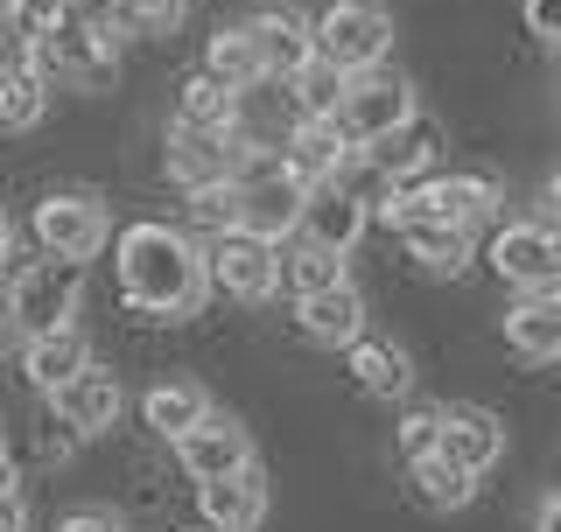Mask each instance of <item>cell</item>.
I'll list each match as a JSON object with an SVG mask.
<instances>
[{
    "label": "cell",
    "mask_w": 561,
    "mask_h": 532,
    "mask_svg": "<svg viewBox=\"0 0 561 532\" xmlns=\"http://www.w3.org/2000/svg\"><path fill=\"white\" fill-rule=\"evenodd\" d=\"M113 266H119V294L134 315L148 323H190L210 301V274H204V245L175 224H127L113 239Z\"/></svg>",
    "instance_id": "obj_1"
},
{
    "label": "cell",
    "mask_w": 561,
    "mask_h": 532,
    "mask_svg": "<svg viewBox=\"0 0 561 532\" xmlns=\"http://www.w3.org/2000/svg\"><path fill=\"white\" fill-rule=\"evenodd\" d=\"M22 63L49 92H105V84L119 78V43H105L78 14H64V22H49V28H28Z\"/></svg>",
    "instance_id": "obj_2"
},
{
    "label": "cell",
    "mask_w": 561,
    "mask_h": 532,
    "mask_svg": "<svg viewBox=\"0 0 561 532\" xmlns=\"http://www.w3.org/2000/svg\"><path fill=\"white\" fill-rule=\"evenodd\" d=\"M78 301H84V259L43 253L35 266H22V274L0 288V323L14 336H49V329H64L70 315H78Z\"/></svg>",
    "instance_id": "obj_3"
},
{
    "label": "cell",
    "mask_w": 561,
    "mask_h": 532,
    "mask_svg": "<svg viewBox=\"0 0 561 532\" xmlns=\"http://www.w3.org/2000/svg\"><path fill=\"white\" fill-rule=\"evenodd\" d=\"M499 183L491 175H414V183H393L386 189V204H379V218L386 224H408V218H443V224H491L499 218Z\"/></svg>",
    "instance_id": "obj_4"
},
{
    "label": "cell",
    "mask_w": 561,
    "mask_h": 532,
    "mask_svg": "<svg viewBox=\"0 0 561 532\" xmlns=\"http://www.w3.org/2000/svg\"><path fill=\"white\" fill-rule=\"evenodd\" d=\"M309 49L330 70H344V78L351 70H373V63H386V49H393V14H386L379 0H330L309 22Z\"/></svg>",
    "instance_id": "obj_5"
},
{
    "label": "cell",
    "mask_w": 561,
    "mask_h": 532,
    "mask_svg": "<svg viewBox=\"0 0 561 532\" xmlns=\"http://www.w3.org/2000/svg\"><path fill=\"white\" fill-rule=\"evenodd\" d=\"M302 197H309V183L274 154V162H260L253 175H239V183H232V210H225V224H239V232L280 245V239L295 232V218H302Z\"/></svg>",
    "instance_id": "obj_6"
},
{
    "label": "cell",
    "mask_w": 561,
    "mask_h": 532,
    "mask_svg": "<svg viewBox=\"0 0 561 532\" xmlns=\"http://www.w3.org/2000/svg\"><path fill=\"white\" fill-rule=\"evenodd\" d=\"M260 162H274L267 148H253L245 134H197V127H169V183L175 189H210V183H239V175H253Z\"/></svg>",
    "instance_id": "obj_7"
},
{
    "label": "cell",
    "mask_w": 561,
    "mask_h": 532,
    "mask_svg": "<svg viewBox=\"0 0 561 532\" xmlns=\"http://www.w3.org/2000/svg\"><path fill=\"white\" fill-rule=\"evenodd\" d=\"M414 113H421V105H414V84L393 78V70H379V63H373V70H351L344 92H337V105H330V119L344 127L351 148H365V140L408 127Z\"/></svg>",
    "instance_id": "obj_8"
},
{
    "label": "cell",
    "mask_w": 561,
    "mask_h": 532,
    "mask_svg": "<svg viewBox=\"0 0 561 532\" xmlns=\"http://www.w3.org/2000/svg\"><path fill=\"white\" fill-rule=\"evenodd\" d=\"M105 239H113V210L105 197L92 189H49L43 204H35V245L57 259H92L105 253Z\"/></svg>",
    "instance_id": "obj_9"
},
{
    "label": "cell",
    "mask_w": 561,
    "mask_h": 532,
    "mask_svg": "<svg viewBox=\"0 0 561 532\" xmlns=\"http://www.w3.org/2000/svg\"><path fill=\"white\" fill-rule=\"evenodd\" d=\"M484 259L499 266V280H505V288H519V294H548V288H561V239H554V218L499 224Z\"/></svg>",
    "instance_id": "obj_10"
},
{
    "label": "cell",
    "mask_w": 561,
    "mask_h": 532,
    "mask_svg": "<svg viewBox=\"0 0 561 532\" xmlns=\"http://www.w3.org/2000/svg\"><path fill=\"white\" fill-rule=\"evenodd\" d=\"M274 253H280V245L239 232V224H218V239L204 245V274H210V288H225L232 301H267L280 288Z\"/></svg>",
    "instance_id": "obj_11"
},
{
    "label": "cell",
    "mask_w": 561,
    "mask_h": 532,
    "mask_svg": "<svg viewBox=\"0 0 561 532\" xmlns=\"http://www.w3.org/2000/svg\"><path fill=\"white\" fill-rule=\"evenodd\" d=\"M365 224H373L365 189H351L344 175H330V183H309L302 218H295L288 239H309V245H330V253H351V245L365 239Z\"/></svg>",
    "instance_id": "obj_12"
},
{
    "label": "cell",
    "mask_w": 561,
    "mask_h": 532,
    "mask_svg": "<svg viewBox=\"0 0 561 532\" xmlns=\"http://www.w3.org/2000/svg\"><path fill=\"white\" fill-rule=\"evenodd\" d=\"M49 406H57V420L78 441H92V435H105L119 420V406H127V393H119V371L113 365H99V358H84L70 379L49 393Z\"/></svg>",
    "instance_id": "obj_13"
},
{
    "label": "cell",
    "mask_w": 561,
    "mask_h": 532,
    "mask_svg": "<svg viewBox=\"0 0 561 532\" xmlns=\"http://www.w3.org/2000/svg\"><path fill=\"white\" fill-rule=\"evenodd\" d=\"M435 455H449L456 470L484 476L505 455V420L491 406H435Z\"/></svg>",
    "instance_id": "obj_14"
},
{
    "label": "cell",
    "mask_w": 561,
    "mask_h": 532,
    "mask_svg": "<svg viewBox=\"0 0 561 532\" xmlns=\"http://www.w3.org/2000/svg\"><path fill=\"white\" fill-rule=\"evenodd\" d=\"M169 449H175V463L197 476V484H204V476H232V470L253 463V435H245L232 414H218V406H210L204 420H190Z\"/></svg>",
    "instance_id": "obj_15"
},
{
    "label": "cell",
    "mask_w": 561,
    "mask_h": 532,
    "mask_svg": "<svg viewBox=\"0 0 561 532\" xmlns=\"http://www.w3.org/2000/svg\"><path fill=\"white\" fill-rule=\"evenodd\" d=\"M365 294H358V280H330V288H316V294H295V323H302L309 344H323V350H344L351 336H365Z\"/></svg>",
    "instance_id": "obj_16"
},
{
    "label": "cell",
    "mask_w": 561,
    "mask_h": 532,
    "mask_svg": "<svg viewBox=\"0 0 561 532\" xmlns=\"http://www.w3.org/2000/svg\"><path fill=\"white\" fill-rule=\"evenodd\" d=\"M197 511H204L210 532H253L260 519H267V476H260V463H245L232 476H204Z\"/></svg>",
    "instance_id": "obj_17"
},
{
    "label": "cell",
    "mask_w": 561,
    "mask_h": 532,
    "mask_svg": "<svg viewBox=\"0 0 561 532\" xmlns=\"http://www.w3.org/2000/svg\"><path fill=\"white\" fill-rule=\"evenodd\" d=\"M245 43H253V57L267 78H288V70H302L316 49H309V14H295V8H260V14H245Z\"/></svg>",
    "instance_id": "obj_18"
},
{
    "label": "cell",
    "mask_w": 561,
    "mask_h": 532,
    "mask_svg": "<svg viewBox=\"0 0 561 532\" xmlns=\"http://www.w3.org/2000/svg\"><path fill=\"white\" fill-rule=\"evenodd\" d=\"M351 169H365L373 183H414V175H428L435 169V148H428V134L414 127H393V134H379V140H365V148H351Z\"/></svg>",
    "instance_id": "obj_19"
},
{
    "label": "cell",
    "mask_w": 561,
    "mask_h": 532,
    "mask_svg": "<svg viewBox=\"0 0 561 532\" xmlns=\"http://www.w3.org/2000/svg\"><path fill=\"white\" fill-rule=\"evenodd\" d=\"M400 245H408V259L421 266V274H463L470 259H478V232L470 224H443V218H408V224H393Z\"/></svg>",
    "instance_id": "obj_20"
},
{
    "label": "cell",
    "mask_w": 561,
    "mask_h": 532,
    "mask_svg": "<svg viewBox=\"0 0 561 532\" xmlns=\"http://www.w3.org/2000/svg\"><path fill=\"white\" fill-rule=\"evenodd\" d=\"M505 350L526 365H554L561 358V294H519L505 309Z\"/></svg>",
    "instance_id": "obj_21"
},
{
    "label": "cell",
    "mask_w": 561,
    "mask_h": 532,
    "mask_svg": "<svg viewBox=\"0 0 561 532\" xmlns=\"http://www.w3.org/2000/svg\"><path fill=\"white\" fill-rule=\"evenodd\" d=\"M280 162L302 175V183H330V175H344V162H351V140H344V127L330 113H302Z\"/></svg>",
    "instance_id": "obj_22"
},
{
    "label": "cell",
    "mask_w": 561,
    "mask_h": 532,
    "mask_svg": "<svg viewBox=\"0 0 561 532\" xmlns=\"http://www.w3.org/2000/svg\"><path fill=\"white\" fill-rule=\"evenodd\" d=\"M84 358H92V344H84L78 323H64V329H49V336H22V371H28V385H35L43 400L57 393V385H64Z\"/></svg>",
    "instance_id": "obj_23"
},
{
    "label": "cell",
    "mask_w": 561,
    "mask_h": 532,
    "mask_svg": "<svg viewBox=\"0 0 561 532\" xmlns=\"http://www.w3.org/2000/svg\"><path fill=\"white\" fill-rule=\"evenodd\" d=\"M344 358H351V371H358V385H365L373 400H408V393H414V358H408L400 344H379V336H351Z\"/></svg>",
    "instance_id": "obj_24"
},
{
    "label": "cell",
    "mask_w": 561,
    "mask_h": 532,
    "mask_svg": "<svg viewBox=\"0 0 561 532\" xmlns=\"http://www.w3.org/2000/svg\"><path fill=\"white\" fill-rule=\"evenodd\" d=\"M175 127H197V134H239V92L218 84L210 70L175 84Z\"/></svg>",
    "instance_id": "obj_25"
},
{
    "label": "cell",
    "mask_w": 561,
    "mask_h": 532,
    "mask_svg": "<svg viewBox=\"0 0 561 532\" xmlns=\"http://www.w3.org/2000/svg\"><path fill=\"white\" fill-rule=\"evenodd\" d=\"M408 484H414V498L428 505V511H463L470 498H478V476L470 470H456L449 455H408Z\"/></svg>",
    "instance_id": "obj_26"
},
{
    "label": "cell",
    "mask_w": 561,
    "mask_h": 532,
    "mask_svg": "<svg viewBox=\"0 0 561 532\" xmlns=\"http://www.w3.org/2000/svg\"><path fill=\"white\" fill-rule=\"evenodd\" d=\"M140 414H148V428L162 435V441H175V435L190 428V420H204V414H210V393H204L197 379H162V385H148Z\"/></svg>",
    "instance_id": "obj_27"
},
{
    "label": "cell",
    "mask_w": 561,
    "mask_h": 532,
    "mask_svg": "<svg viewBox=\"0 0 561 532\" xmlns=\"http://www.w3.org/2000/svg\"><path fill=\"white\" fill-rule=\"evenodd\" d=\"M288 253H274V266H280V288L288 294H316V288H330V280H344L351 266H344V253H330V245H309V239H280Z\"/></svg>",
    "instance_id": "obj_28"
},
{
    "label": "cell",
    "mask_w": 561,
    "mask_h": 532,
    "mask_svg": "<svg viewBox=\"0 0 561 532\" xmlns=\"http://www.w3.org/2000/svg\"><path fill=\"white\" fill-rule=\"evenodd\" d=\"M43 113H49V84L28 63H0V127L28 134V127H43Z\"/></svg>",
    "instance_id": "obj_29"
},
{
    "label": "cell",
    "mask_w": 561,
    "mask_h": 532,
    "mask_svg": "<svg viewBox=\"0 0 561 532\" xmlns=\"http://www.w3.org/2000/svg\"><path fill=\"white\" fill-rule=\"evenodd\" d=\"M204 70L218 84H232V92H253V84H267V70H260V57H253V43H245V28L232 22V28H218L204 43Z\"/></svg>",
    "instance_id": "obj_30"
},
{
    "label": "cell",
    "mask_w": 561,
    "mask_h": 532,
    "mask_svg": "<svg viewBox=\"0 0 561 532\" xmlns=\"http://www.w3.org/2000/svg\"><path fill=\"white\" fill-rule=\"evenodd\" d=\"M280 84H295V105H302V113H330L337 92H344V70H330L323 57H309L302 70H288Z\"/></svg>",
    "instance_id": "obj_31"
},
{
    "label": "cell",
    "mask_w": 561,
    "mask_h": 532,
    "mask_svg": "<svg viewBox=\"0 0 561 532\" xmlns=\"http://www.w3.org/2000/svg\"><path fill=\"white\" fill-rule=\"evenodd\" d=\"M428 449H435V406H414L400 420V455H428Z\"/></svg>",
    "instance_id": "obj_32"
},
{
    "label": "cell",
    "mask_w": 561,
    "mask_h": 532,
    "mask_svg": "<svg viewBox=\"0 0 561 532\" xmlns=\"http://www.w3.org/2000/svg\"><path fill=\"white\" fill-rule=\"evenodd\" d=\"M526 28H534L540 49L561 43V0H526Z\"/></svg>",
    "instance_id": "obj_33"
},
{
    "label": "cell",
    "mask_w": 561,
    "mask_h": 532,
    "mask_svg": "<svg viewBox=\"0 0 561 532\" xmlns=\"http://www.w3.org/2000/svg\"><path fill=\"white\" fill-rule=\"evenodd\" d=\"M14 14H22V28H49L64 14H78V0H14Z\"/></svg>",
    "instance_id": "obj_34"
},
{
    "label": "cell",
    "mask_w": 561,
    "mask_h": 532,
    "mask_svg": "<svg viewBox=\"0 0 561 532\" xmlns=\"http://www.w3.org/2000/svg\"><path fill=\"white\" fill-rule=\"evenodd\" d=\"M57 532H127L119 525V511H99V505H84V511H70V519Z\"/></svg>",
    "instance_id": "obj_35"
},
{
    "label": "cell",
    "mask_w": 561,
    "mask_h": 532,
    "mask_svg": "<svg viewBox=\"0 0 561 532\" xmlns=\"http://www.w3.org/2000/svg\"><path fill=\"white\" fill-rule=\"evenodd\" d=\"M0 532H28V505L14 484H0Z\"/></svg>",
    "instance_id": "obj_36"
},
{
    "label": "cell",
    "mask_w": 561,
    "mask_h": 532,
    "mask_svg": "<svg viewBox=\"0 0 561 532\" xmlns=\"http://www.w3.org/2000/svg\"><path fill=\"white\" fill-rule=\"evenodd\" d=\"M534 532H561V498H554V490H540V505H534Z\"/></svg>",
    "instance_id": "obj_37"
},
{
    "label": "cell",
    "mask_w": 561,
    "mask_h": 532,
    "mask_svg": "<svg viewBox=\"0 0 561 532\" xmlns=\"http://www.w3.org/2000/svg\"><path fill=\"white\" fill-rule=\"evenodd\" d=\"M0 484H14V455H8V435H0Z\"/></svg>",
    "instance_id": "obj_38"
},
{
    "label": "cell",
    "mask_w": 561,
    "mask_h": 532,
    "mask_svg": "<svg viewBox=\"0 0 561 532\" xmlns=\"http://www.w3.org/2000/svg\"><path fill=\"white\" fill-rule=\"evenodd\" d=\"M8 245H14V224H8V210H0V259H8Z\"/></svg>",
    "instance_id": "obj_39"
}]
</instances>
